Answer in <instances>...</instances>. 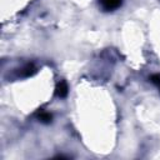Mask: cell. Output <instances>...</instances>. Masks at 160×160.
Listing matches in <instances>:
<instances>
[{
	"instance_id": "1",
	"label": "cell",
	"mask_w": 160,
	"mask_h": 160,
	"mask_svg": "<svg viewBox=\"0 0 160 160\" xmlns=\"http://www.w3.org/2000/svg\"><path fill=\"white\" fill-rule=\"evenodd\" d=\"M100 5L106 11H112L121 5V0H99Z\"/></svg>"
},
{
	"instance_id": "2",
	"label": "cell",
	"mask_w": 160,
	"mask_h": 160,
	"mask_svg": "<svg viewBox=\"0 0 160 160\" xmlns=\"http://www.w3.org/2000/svg\"><path fill=\"white\" fill-rule=\"evenodd\" d=\"M55 92H56V95L59 98H65L68 95V85H66V82L65 81H60L58 84V86H56V91Z\"/></svg>"
},
{
	"instance_id": "3",
	"label": "cell",
	"mask_w": 160,
	"mask_h": 160,
	"mask_svg": "<svg viewBox=\"0 0 160 160\" xmlns=\"http://www.w3.org/2000/svg\"><path fill=\"white\" fill-rule=\"evenodd\" d=\"M38 118H39V120L40 121H42V122H50L51 121V119H52V116H51V114H49V112H46V111H40L39 112V115H38Z\"/></svg>"
},
{
	"instance_id": "4",
	"label": "cell",
	"mask_w": 160,
	"mask_h": 160,
	"mask_svg": "<svg viewBox=\"0 0 160 160\" xmlns=\"http://www.w3.org/2000/svg\"><path fill=\"white\" fill-rule=\"evenodd\" d=\"M34 72H35V69H34V66H32L31 64L26 65V66L21 70V75H22V76H30V75H32Z\"/></svg>"
},
{
	"instance_id": "5",
	"label": "cell",
	"mask_w": 160,
	"mask_h": 160,
	"mask_svg": "<svg viewBox=\"0 0 160 160\" xmlns=\"http://www.w3.org/2000/svg\"><path fill=\"white\" fill-rule=\"evenodd\" d=\"M159 85H160V84H159Z\"/></svg>"
}]
</instances>
